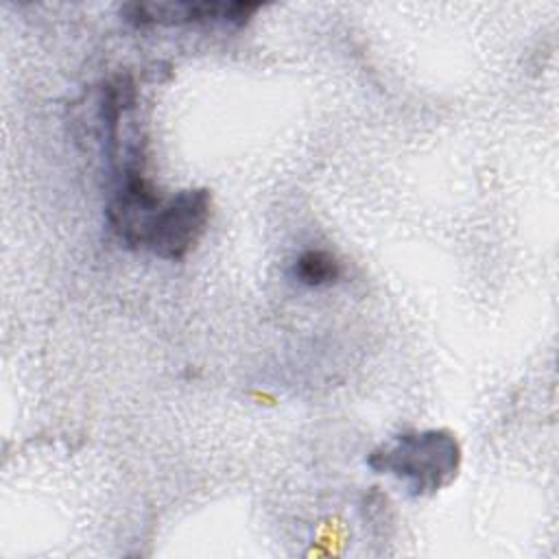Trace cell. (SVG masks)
<instances>
[{
	"label": "cell",
	"instance_id": "cell-4",
	"mask_svg": "<svg viewBox=\"0 0 559 559\" xmlns=\"http://www.w3.org/2000/svg\"><path fill=\"white\" fill-rule=\"evenodd\" d=\"M293 273L297 277V282L319 288V286H328L334 284L341 275V264L338 260L323 249H310L304 251L293 266Z\"/></svg>",
	"mask_w": 559,
	"mask_h": 559
},
{
	"label": "cell",
	"instance_id": "cell-2",
	"mask_svg": "<svg viewBox=\"0 0 559 559\" xmlns=\"http://www.w3.org/2000/svg\"><path fill=\"white\" fill-rule=\"evenodd\" d=\"M461 448L448 430H421L397 435L391 443L380 445L367 459L376 472L404 478L415 496L443 489L456 476Z\"/></svg>",
	"mask_w": 559,
	"mask_h": 559
},
{
	"label": "cell",
	"instance_id": "cell-3",
	"mask_svg": "<svg viewBox=\"0 0 559 559\" xmlns=\"http://www.w3.org/2000/svg\"><path fill=\"white\" fill-rule=\"evenodd\" d=\"M260 9L258 2H129L120 15L138 28L144 26H179L223 22L245 26Z\"/></svg>",
	"mask_w": 559,
	"mask_h": 559
},
{
	"label": "cell",
	"instance_id": "cell-1",
	"mask_svg": "<svg viewBox=\"0 0 559 559\" xmlns=\"http://www.w3.org/2000/svg\"><path fill=\"white\" fill-rule=\"evenodd\" d=\"M210 218L207 190H181L164 199L138 166H127L107 210L111 231L131 249L151 251L164 260H181L194 249Z\"/></svg>",
	"mask_w": 559,
	"mask_h": 559
}]
</instances>
